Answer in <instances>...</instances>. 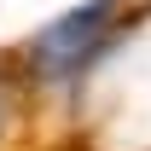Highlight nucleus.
Segmentation results:
<instances>
[{"label":"nucleus","instance_id":"obj_1","mask_svg":"<svg viewBox=\"0 0 151 151\" xmlns=\"http://www.w3.org/2000/svg\"><path fill=\"white\" fill-rule=\"evenodd\" d=\"M116 18H122V6L116 0H81L70 12H58L47 29H35L29 41V64H35L47 81H70L105 52V41H111Z\"/></svg>","mask_w":151,"mask_h":151}]
</instances>
